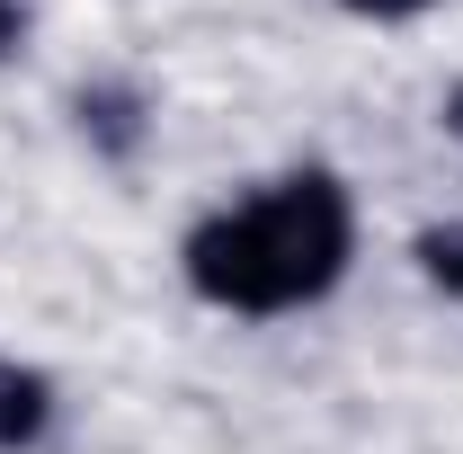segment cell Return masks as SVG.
I'll list each match as a JSON object with an SVG mask.
<instances>
[{"mask_svg": "<svg viewBox=\"0 0 463 454\" xmlns=\"http://www.w3.org/2000/svg\"><path fill=\"white\" fill-rule=\"evenodd\" d=\"M356 268V187L330 161H294L250 196L205 205L178 241V277L223 321H286L330 303Z\"/></svg>", "mask_w": 463, "mask_h": 454, "instance_id": "1", "label": "cell"}, {"mask_svg": "<svg viewBox=\"0 0 463 454\" xmlns=\"http://www.w3.org/2000/svg\"><path fill=\"white\" fill-rule=\"evenodd\" d=\"M410 259H419V277L437 285L446 303H463V214L455 223H428L419 241H410Z\"/></svg>", "mask_w": 463, "mask_h": 454, "instance_id": "4", "label": "cell"}, {"mask_svg": "<svg viewBox=\"0 0 463 454\" xmlns=\"http://www.w3.org/2000/svg\"><path fill=\"white\" fill-rule=\"evenodd\" d=\"M71 125H80V143L99 152V161H143V143H152V99L134 90V80H80L71 90Z\"/></svg>", "mask_w": 463, "mask_h": 454, "instance_id": "2", "label": "cell"}, {"mask_svg": "<svg viewBox=\"0 0 463 454\" xmlns=\"http://www.w3.org/2000/svg\"><path fill=\"white\" fill-rule=\"evenodd\" d=\"M27 45V0H0V62Z\"/></svg>", "mask_w": 463, "mask_h": 454, "instance_id": "6", "label": "cell"}, {"mask_svg": "<svg viewBox=\"0 0 463 454\" xmlns=\"http://www.w3.org/2000/svg\"><path fill=\"white\" fill-rule=\"evenodd\" d=\"M437 125H446V134L463 143V80H446V99H437Z\"/></svg>", "mask_w": 463, "mask_h": 454, "instance_id": "7", "label": "cell"}, {"mask_svg": "<svg viewBox=\"0 0 463 454\" xmlns=\"http://www.w3.org/2000/svg\"><path fill=\"white\" fill-rule=\"evenodd\" d=\"M62 419V383L27 356H0V454H36Z\"/></svg>", "mask_w": 463, "mask_h": 454, "instance_id": "3", "label": "cell"}, {"mask_svg": "<svg viewBox=\"0 0 463 454\" xmlns=\"http://www.w3.org/2000/svg\"><path fill=\"white\" fill-rule=\"evenodd\" d=\"M347 18H365V27H410V18H437L446 0H339Z\"/></svg>", "mask_w": 463, "mask_h": 454, "instance_id": "5", "label": "cell"}]
</instances>
